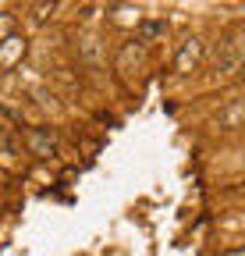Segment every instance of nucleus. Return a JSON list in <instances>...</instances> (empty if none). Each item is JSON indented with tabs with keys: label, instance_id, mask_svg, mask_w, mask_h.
Returning a JSON list of instances; mask_svg holds the SVG:
<instances>
[{
	"label": "nucleus",
	"instance_id": "1",
	"mask_svg": "<svg viewBox=\"0 0 245 256\" xmlns=\"http://www.w3.org/2000/svg\"><path fill=\"white\" fill-rule=\"evenodd\" d=\"M199 60V40H189L178 54V72H192V64Z\"/></svg>",
	"mask_w": 245,
	"mask_h": 256
},
{
	"label": "nucleus",
	"instance_id": "2",
	"mask_svg": "<svg viewBox=\"0 0 245 256\" xmlns=\"http://www.w3.org/2000/svg\"><path fill=\"white\" fill-rule=\"evenodd\" d=\"M25 139H28V146H32L39 156H50V153H53V139H46V136H39V132H28Z\"/></svg>",
	"mask_w": 245,
	"mask_h": 256
},
{
	"label": "nucleus",
	"instance_id": "3",
	"mask_svg": "<svg viewBox=\"0 0 245 256\" xmlns=\"http://www.w3.org/2000/svg\"><path fill=\"white\" fill-rule=\"evenodd\" d=\"M18 50H25V43H21V40H14V36H11V40H4V46H0V64H11Z\"/></svg>",
	"mask_w": 245,
	"mask_h": 256
}]
</instances>
